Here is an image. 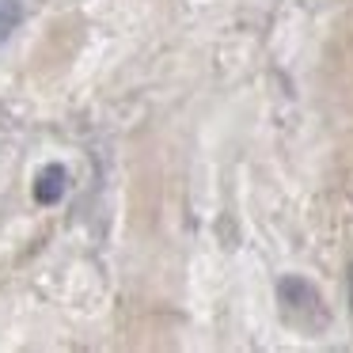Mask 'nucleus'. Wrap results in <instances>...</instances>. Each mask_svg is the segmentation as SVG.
<instances>
[{
  "instance_id": "obj_3",
  "label": "nucleus",
  "mask_w": 353,
  "mask_h": 353,
  "mask_svg": "<svg viewBox=\"0 0 353 353\" xmlns=\"http://www.w3.org/2000/svg\"><path fill=\"white\" fill-rule=\"evenodd\" d=\"M19 23V0H0V39H8Z\"/></svg>"
},
{
  "instance_id": "obj_2",
  "label": "nucleus",
  "mask_w": 353,
  "mask_h": 353,
  "mask_svg": "<svg viewBox=\"0 0 353 353\" xmlns=\"http://www.w3.org/2000/svg\"><path fill=\"white\" fill-rule=\"evenodd\" d=\"M65 190H69V171L61 163H46L34 179V201L39 205H57L65 198Z\"/></svg>"
},
{
  "instance_id": "obj_1",
  "label": "nucleus",
  "mask_w": 353,
  "mask_h": 353,
  "mask_svg": "<svg viewBox=\"0 0 353 353\" xmlns=\"http://www.w3.org/2000/svg\"><path fill=\"white\" fill-rule=\"evenodd\" d=\"M277 300H281V312L292 327H300V330H323L327 327L323 296L304 281V277H281V281H277Z\"/></svg>"
}]
</instances>
